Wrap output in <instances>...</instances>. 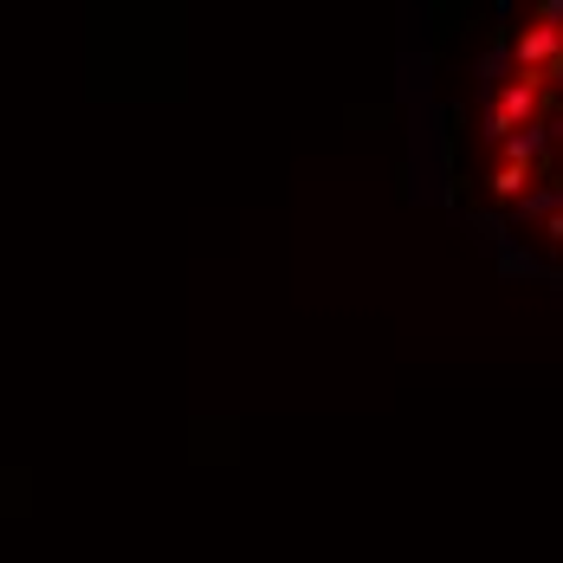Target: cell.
<instances>
[{"label":"cell","mask_w":563,"mask_h":563,"mask_svg":"<svg viewBox=\"0 0 563 563\" xmlns=\"http://www.w3.org/2000/svg\"><path fill=\"white\" fill-rule=\"evenodd\" d=\"M538 150H544V130H511V136H506V156H511V169H525V163H531Z\"/></svg>","instance_id":"cell-2"},{"label":"cell","mask_w":563,"mask_h":563,"mask_svg":"<svg viewBox=\"0 0 563 563\" xmlns=\"http://www.w3.org/2000/svg\"><path fill=\"white\" fill-rule=\"evenodd\" d=\"M511 58L531 71V65H544L551 78H563V33H551V26H525L518 33V46H511Z\"/></svg>","instance_id":"cell-1"},{"label":"cell","mask_w":563,"mask_h":563,"mask_svg":"<svg viewBox=\"0 0 563 563\" xmlns=\"http://www.w3.org/2000/svg\"><path fill=\"white\" fill-rule=\"evenodd\" d=\"M493 188H499V195H525V169H511L506 163V169L493 175Z\"/></svg>","instance_id":"cell-3"},{"label":"cell","mask_w":563,"mask_h":563,"mask_svg":"<svg viewBox=\"0 0 563 563\" xmlns=\"http://www.w3.org/2000/svg\"><path fill=\"white\" fill-rule=\"evenodd\" d=\"M551 240H563V214H551Z\"/></svg>","instance_id":"cell-4"}]
</instances>
